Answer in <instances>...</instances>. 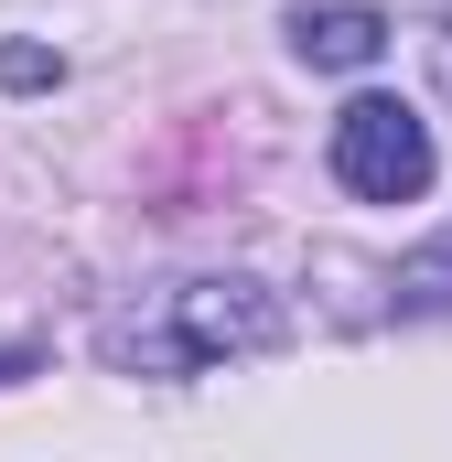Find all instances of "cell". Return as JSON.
I'll use <instances>...</instances> for the list:
<instances>
[{"label": "cell", "mask_w": 452, "mask_h": 462, "mask_svg": "<svg viewBox=\"0 0 452 462\" xmlns=\"http://www.w3.org/2000/svg\"><path fill=\"white\" fill-rule=\"evenodd\" d=\"M11 365H22V355H0V376H11Z\"/></svg>", "instance_id": "5b68a950"}, {"label": "cell", "mask_w": 452, "mask_h": 462, "mask_svg": "<svg viewBox=\"0 0 452 462\" xmlns=\"http://www.w3.org/2000/svg\"><path fill=\"white\" fill-rule=\"evenodd\" d=\"M98 345H108V365H129V376H205V365L291 345V312H280V291H259V280H173V291L129 301Z\"/></svg>", "instance_id": "6da1fadb"}, {"label": "cell", "mask_w": 452, "mask_h": 462, "mask_svg": "<svg viewBox=\"0 0 452 462\" xmlns=\"http://www.w3.org/2000/svg\"><path fill=\"white\" fill-rule=\"evenodd\" d=\"M324 162H334L344 194H366V205H420L431 172H442L431 118L410 108V97H355V108L334 118V140H324Z\"/></svg>", "instance_id": "7a4b0ae2"}, {"label": "cell", "mask_w": 452, "mask_h": 462, "mask_svg": "<svg viewBox=\"0 0 452 462\" xmlns=\"http://www.w3.org/2000/svg\"><path fill=\"white\" fill-rule=\"evenodd\" d=\"M291 54L324 65V76H355V65L388 54V11H366V0H302L291 11Z\"/></svg>", "instance_id": "3957f363"}, {"label": "cell", "mask_w": 452, "mask_h": 462, "mask_svg": "<svg viewBox=\"0 0 452 462\" xmlns=\"http://www.w3.org/2000/svg\"><path fill=\"white\" fill-rule=\"evenodd\" d=\"M65 65L43 54V43H0V87H54Z\"/></svg>", "instance_id": "277c9868"}]
</instances>
